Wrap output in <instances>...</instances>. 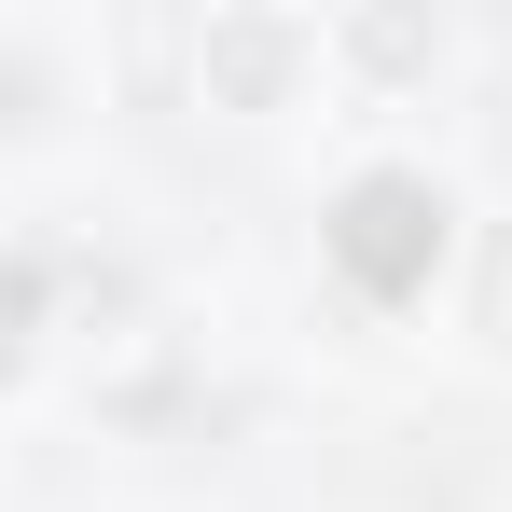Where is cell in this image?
Returning <instances> with one entry per match:
<instances>
[{
  "mask_svg": "<svg viewBox=\"0 0 512 512\" xmlns=\"http://www.w3.org/2000/svg\"><path fill=\"white\" fill-rule=\"evenodd\" d=\"M443 180L429 167H360L333 194V222H319V250H333V277L360 291V305H416L429 291V263H443Z\"/></svg>",
  "mask_w": 512,
  "mask_h": 512,
  "instance_id": "cell-1",
  "label": "cell"
},
{
  "mask_svg": "<svg viewBox=\"0 0 512 512\" xmlns=\"http://www.w3.org/2000/svg\"><path fill=\"white\" fill-rule=\"evenodd\" d=\"M194 70H208V97H236V111H263V97H277L291 70H305V28H291V14H208Z\"/></svg>",
  "mask_w": 512,
  "mask_h": 512,
  "instance_id": "cell-2",
  "label": "cell"
},
{
  "mask_svg": "<svg viewBox=\"0 0 512 512\" xmlns=\"http://www.w3.org/2000/svg\"><path fill=\"white\" fill-rule=\"evenodd\" d=\"M28 333H42V250H0V374L28 360Z\"/></svg>",
  "mask_w": 512,
  "mask_h": 512,
  "instance_id": "cell-3",
  "label": "cell"
},
{
  "mask_svg": "<svg viewBox=\"0 0 512 512\" xmlns=\"http://www.w3.org/2000/svg\"><path fill=\"white\" fill-rule=\"evenodd\" d=\"M485 333L512 346V236H499V250H485Z\"/></svg>",
  "mask_w": 512,
  "mask_h": 512,
  "instance_id": "cell-4",
  "label": "cell"
}]
</instances>
